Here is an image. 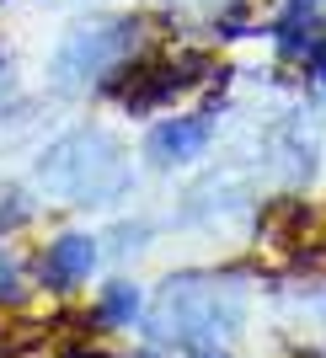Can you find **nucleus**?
<instances>
[{
    "instance_id": "nucleus-7",
    "label": "nucleus",
    "mask_w": 326,
    "mask_h": 358,
    "mask_svg": "<svg viewBox=\"0 0 326 358\" xmlns=\"http://www.w3.org/2000/svg\"><path fill=\"white\" fill-rule=\"evenodd\" d=\"M145 305H150L145 284H134L129 273H113V278H102V284L91 289L86 327L97 331V337H123V331H139Z\"/></svg>"
},
{
    "instance_id": "nucleus-3",
    "label": "nucleus",
    "mask_w": 326,
    "mask_h": 358,
    "mask_svg": "<svg viewBox=\"0 0 326 358\" xmlns=\"http://www.w3.org/2000/svg\"><path fill=\"white\" fill-rule=\"evenodd\" d=\"M150 48V27L139 16H86L64 32L48 54V91L54 96H102L129 59Z\"/></svg>"
},
{
    "instance_id": "nucleus-1",
    "label": "nucleus",
    "mask_w": 326,
    "mask_h": 358,
    "mask_svg": "<svg viewBox=\"0 0 326 358\" xmlns=\"http://www.w3.org/2000/svg\"><path fill=\"white\" fill-rule=\"evenodd\" d=\"M252 321V278L241 268H187L161 278L145 305V348L155 353H187L208 343H236Z\"/></svg>"
},
{
    "instance_id": "nucleus-11",
    "label": "nucleus",
    "mask_w": 326,
    "mask_h": 358,
    "mask_svg": "<svg viewBox=\"0 0 326 358\" xmlns=\"http://www.w3.org/2000/svg\"><path fill=\"white\" fill-rule=\"evenodd\" d=\"M38 220V198L22 187V182H11V177H0V241H11V236H22L27 224Z\"/></svg>"
},
{
    "instance_id": "nucleus-12",
    "label": "nucleus",
    "mask_w": 326,
    "mask_h": 358,
    "mask_svg": "<svg viewBox=\"0 0 326 358\" xmlns=\"http://www.w3.org/2000/svg\"><path fill=\"white\" fill-rule=\"evenodd\" d=\"M32 289H38V284H32V268H27L16 252H6V246H0V310H16Z\"/></svg>"
},
{
    "instance_id": "nucleus-10",
    "label": "nucleus",
    "mask_w": 326,
    "mask_h": 358,
    "mask_svg": "<svg viewBox=\"0 0 326 358\" xmlns=\"http://www.w3.org/2000/svg\"><path fill=\"white\" fill-rule=\"evenodd\" d=\"M150 246H155V224H150L145 214H139V220H118V224L102 236V252L113 257V262H129V257L139 262Z\"/></svg>"
},
{
    "instance_id": "nucleus-14",
    "label": "nucleus",
    "mask_w": 326,
    "mask_h": 358,
    "mask_svg": "<svg viewBox=\"0 0 326 358\" xmlns=\"http://www.w3.org/2000/svg\"><path fill=\"white\" fill-rule=\"evenodd\" d=\"M177 358H236V353H230V343H208V348H187Z\"/></svg>"
},
{
    "instance_id": "nucleus-9",
    "label": "nucleus",
    "mask_w": 326,
    "mask_h": 358,
    "mask_svg": "<svg viewBox=\"0 0 326 358\" xmlns=\"http://www.w3.org/2000/svg\"><path fill=\"white\" fill-rule=\"evenodd\" d=\"M267 166L283 177V187H311L316 171H321V150L311 145V134L283 129V134L267 139Z\"/></svg>"
},
{
    "instance_id": "nucleus-4",
    "label": "nucleus",
    "mask_w": 326,
    "mask_h": 358,
    "mask_svg": "<svg viewBox=\"0 0 326 358\" xmlns=\"http://www.w3.org/2000/svg\"><path fill=\"white\" fill-rule=\"evenodd\" d=\"M225 64H214V54H193V48H177V54H139L118 70V80L102 91L107 102H118V113L129 118H155V113H171L187 96H198L204 86L220 80Z\"/></svg>"
},
{
    "instance_id": "nucleus-15",
    "label": "nucleus",
    "mask_w": 326,
    "mask_h": 358,
    "mask_svg": "<svg viewBox=\"0 0 326 358\" xmlns=\"http://www.w3.org/2000/svg\"><path fill=\"white\" fill-rule=\"evenodd\" d=\"M129 358H166V353H155V348H139V353H129Z\"/></svg>"
},
{
    "instance_id": "nucleus-5",
    "label": "nucleus",
    "mask_w": 326,
    "mask_h": 358,
    "mask_svg": "<svg viewBox=\"0 0 326 358\" xmlns=\"http://www.w3.org/2000/svg\"><path fill=\"white\" fill-rule=\"evenodd\" d=\"M220 107L225 102L161 113V118L145 129V139H139V161H145L150 171H166V177H171V171H193L208 150H214V139H220Z\"/></svg>"
},
{
    "instance_id": "nucleus-8",
    "label": "nucleus",
    "mask_w": 326,
    "mask_h": 358,
    "mask_svg": "<svg viewBox=\"0 0 326 358\" xmlns=\"http://www.w3.org/2000/svg\"><path fill=\"white\" fill-rule=\"evenodd\" d=\"M321 11H326V0H278V11L262 22L267 43H273V54H278L283 64H299V59H305L311 38L326 27Z\"/></svg>"
},
{
    "instance_id": "nucleus-13",
    "label": "nucleus",
    "mask_w": 326,
    "mask_h": 358,
    "mask_svg": "<svg viewBox=\"0 0 326 358\" xmlns=\"http://www.w3.org/2000/svg\"><path fill=\"white\" fill-rule=\"evenodd\" d=\"M299 70H305V80H311V86H321V91H326V27L311 38V48H305Z\"/></svg>"
},
{
    "instance_id": "nucleus-2",
    "label": "nucleus",
    "mask_w": 326,
    "mask_h": 358,
    "mask_svg": "<svg viewBox=\"0 0 326 358\" xmlns=\"http://www.w3.org/2000/svg\"><path fill=\"white\" fill-rule=\"evenodd\" d=\"M32 187L48 203H70V209H118L123 198L139 187V161L113 129L102 123H75L54 134L38 161H32Z\"/></svg>"
},
{
    "instance_id": "nucleus-6",
    "label": "nucleus",
    "mask_w": 326,
    "mask_h": 358,
    "mask_svg": "<svg viewBox=\"0 0 326 358\" xmlns=\"http://www.w3.org/2000/svg\"><path fill=\"white\" fill-rule=\"evenodd\" d=\"M102 262H107V252H102L97 230H54L38 246V257H32V284L54 299H70L97 284Z\"/></svg>"
}]
</instances>
